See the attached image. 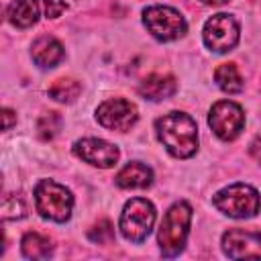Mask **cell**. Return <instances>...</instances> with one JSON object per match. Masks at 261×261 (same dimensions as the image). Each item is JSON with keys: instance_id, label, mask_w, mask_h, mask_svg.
Returning <instances> with one entry per match:
<instances>
[{"instance_id": "cell-2", "label": "cell", "mask_w": 261, "mask_h": 261, "mask_svg": "<svg viewBox=\"0 0 261 261\" xmlns=\"http://www.w3.org/2000/svg\"><path fill=\"white\" fill-rule=\"evenodd\" d=\"M190 220H192V208L188 202H175L165 212L157 234L159 249L165 257H175L181 253L190 232Z\"/></svg>"}, {"instance_id": "cell-7", "label": "cell", "mask_w": 261, "mask_h": 261, "mask_svg": "<svg viewBox=\"0 0 261 261\" xmlns=\"http://www.w3.org/2000/svg\"><path fill=\"white\" fill-rule=\"evenodd\" d=\"M204 43L214 53H226L237 47L239 43V22L224 12L210 16L202 31Z\"/></svg>"}, {"instance_id": "cell-11", "label": "cell", "mask_w": 261, "mask_h": 261, "mask_svg": "<svg viewBox=\"0 0 261 261\" xmlns=\"http://www.w3.org/2000/svg\"><path fill=\"white\" fill-rule=\"evenodd\" d=\"M73 153L90 163V165H96V167H102V169H108L112 165H116L118 157H120V151L116 145L108 143V141H102V139H82V141H75L73 145Z\"/></svg>"}, {"instance_id": "cell-21", "label": "cell", "mask_w": 261, "mask_h": 261, "mask_svg": "<svg viewBox=\"0 0 261 261\" xmlns=\"http://www.w3.org/2000/svg\"><path fill=\"white\" fill-rule=\"evenodd\" d=\"M59 124H61V118L57 116V112H49V114L41 116V120H39V124H37V130H39L41 139L49 141V139H53V137L57 135Z\"/></svg>"}, {"instance_id": "cell-25", "label": "cell", "mask_w": 261, "mask_h": 261, "mask_svg": "<svg viewBox=\"0 0 261 261\" xmlns=\"http://www.w3.org/2000/svg\"><path fill=\"white\" fill-rule=\"evenodd\" d=\"M204 4H224V2H228V0H202Z\"/></svg>"}, {"instance_id": "cell-5", "label": "cell", "mask_w": 261, "mask_h": 261, "mask_svg": "<svg viewBox=\"0 0 261 261\" xmlns=\"http://www.w3.org/2000/svg\"><path fill=\"white\" fill-rule=\"evenodd\" d=\"M155 224V206L145 198H133L124 204L120 214V232L133 243H143Z\"/></svg>"}, {"instance_id": "cell-1", "label": "cell", "mask_w": 261, "mask_h": 261, "mask_svg": "<svg viewBox=\"0 0 261 261\" xmlns=\"http://www.w3.org/2000/svg\"><path fill=\"white\" fill-rule=\"evenodd\" d=\"M157 139L177 159H188L198 151V126L186 112H169L155 120Z\"/></svg>"}, {"instance_id": "cell-12", "label": "cell", "mask_w": 261, "mask_h": 261, "mask_svg": "<svg viewBox=\"0 0 261 261\" xmlns=\"http://www.w3.org/2000/svg\"><path fill=\"white\" fill-rule=\"evenodd\" d=\"M175 90H177V84H175L173 75H169V73H151L139 86V94L145 100H153V102L173 96Z\"/></svg>"}, {"instance_id": "cell-3", "label": "cell", "mask_w": 261, "mask_h": 261, "mask_svg": "<svg viewBox=\"0 0 261 261\" xmlns=\"http://www.w3.org/2000/svg\"><path fill=\"white\" fill-rule=\"evenodd\" d=\"M35 206L43 218L53 222H65L71 216L73 196L65 186L53 179H41L35 188Z\"/></svg>"}, {"instance_id": "cell-22", "label": "cell", "mask_w": 261, "mask_h": 261, "mask_svg": "<svg viewBox=\"0 0 261 261\" xmlns=\"http://www.w3.org/2000/svg\"><path fill=\"white\" fill-rule=\"evenodd\" d=\"M65 8L67 6L63 0H45V16L47 18H57Z\"/></svg>"}, {"instance_id": "cell-15", "label": "cell", "mask_w": 261, "mask_h": 261, "mask_svg": "<svg viewBox=\"0 0 261 261\" xmlns=\"http://www.w3.org/2000/svg\"><path fill=\"white\" fill-rule=\"evenodd\" d=\"M8 20L18 29H29L39 20V2L37 0H16L8 6Z\"/></svg>"}, {"instance_id": "cell-4", "label": "cell", "mask_w": 261, "mask_h": 261, "mask_svg": "<svg viewBox=\"0 0 261 261\" xmlns=\"http://www.w3.org/2000/svg\"><path fill=\"white\" fill-rule=\"evenodd\" d=\"M214 206L230 218H251L261 208L259 192L249 184H232L212 198Z\"/></svg>"}, {"instance_id": "cell-16", "label": "cell", "mask_w": 261, "mask_h": 261, "mask_svg": "<svg viewBox=\"0 0 261 261\" xmlns=\"http://www.w3.org/2000/svg\"><path fill=\"white\" fill-rule=\"evenodd\" d=\"M22 255L29 259H47L53 253V243L49 237H43L39 232H27L22 237Z\"/></svg>"}, {"instance_id": "cell-19", "label": "cell", "mask_w": 261, "mask_h": 261, "mask_svg": "<svg viewBox=\"0 0 261 261\" xmlns=\"http://www.w3.org/2000/svg\"><path fill=\"white\" fill-rule=\"evenodd\" d=\"M88 239L92 243H98V245H108L114 241V228H112V222L106 220V218H100L90 230H88Z\"/></svg>"}, {"instance_id": "cell-14", "label": "cell", "mask_w": 261, "mask_h": 261, "mask_svg": "<svg viewBox=\"0 0 261 261\" xmlns=\"http://www.w3.org/2000/svg\"><path fill=\"white\" fill-rule=\"evenodd\" d=\"M116 179V186L118 188H124V190H143V188H149L151 181H153V171L139 163V161H130L128 165H124L118 175L114 177Z\"/></svg>"}, {"instance_id": "cell-20", "label": "cell", "mask_w": 261, "mask_h": 261, "mask_svg": "<svg viewBox=\"0 0 261 261\" xmlns=\"http://www.w3.org/2000/svg\"><path fill=\"white\" fill-rule=\"evenodd\" d=\"M24 214H27V206L18 196H4V202H2V218L4 220L22 218Z\"/></svg>"}, {"instance_id": "cell-10", "label": "cell", "mask_w": 261, "mask_h": 261, "mask_svg": "<svg viewBox=\"0 0 261 261\" xmlns=\"http://www.w3.org/2000/svg\"><path fill=\"white\" fill-rule=\"evenodd\" d=\"M222 249L230 259H261V232L230 228L222 234Z\"/></svg>"}, {"instance_id": "cell-13", "label": "cell", "mask_w": 261, "mask_h": 261, "mask_svg": "<svg viewBox=\"0 0 261 261\" xmlns=\"http://www.w3.org/2000/svg\"><path fill=\"white\" fill-rule=\"evenodd\" d=\"M31 55L35 59V63L39 67H55L65 51H63V45L55 39V37H39L35 43H33V49H31Z\"/></svg>"}, {"instance_id": "cell-17", "label": "cell", "mask_w": 261, "mask_h": 261, "mask_svg": "<svg viewBox=\"0 0 261 261\" xmlns=\"http://www.w3.org/2000/svg\"><path fill=\"white\" fill-rule=\"evenodd\" d=\"M214 80H216L218 88L226 94H237L243 90V77H241L234 63H222L214 71Z\"/></svg>"}, {"instance_id": "cell-8", "label": "cell", "mask_w": 261, "mask_h": 261, "mask_svg": "<svg viewBox=\"0 0 261 261\" xmlns=\"http://www.w3.org/2000/svg\"><path fill=\"white\" fill-rule=\"evenodd\" d=\"M208 124L222 141H234L245 126V112L230 100H220L210 108Z\"/></svg>"}, {"instance_id": "cell-23", "label": "cell", "mask_w": 261, "mask_h": 261, "mask_svg": "<svg viewBox=\"0 0 261 261\" xmlns=\"http://www.w3.org/2000/svg\"><path fill=\"white\" fill-rule=\"evenodd\" d=\"M2 118H4V122H2V128H4V130H8V128L16 122V114H14L10 108H4V110H2Z\"/></svg>"}, {"instance_id": "cell-6", "label": "cell", "mask_w": 261, "mask_h": 261, "mask_svg": "<svg viewBox=\"0 0 261 261\" xmlns=\"http://www.w3.org/2000/svg\"><path fill=\"white\" fill-rule=\"evenodd\" d=\"M143 22L147 31L159 41H175L186 35V18L171 6H149L143 10Z\"/></svg>"}, {"instance_id": "cell-9", "label": "cell", "mask_w": 261, "mask_h": 261, "mask_svg": "<svg viewBox=\"0 0 261 261\" xmlns=\"http://www.w3.org/2000/svg\"><path fill=\"white\" fill-rule=\"evenodd\" d=\"M139 118L137 106L124 98H110L106 102H102L96 110V120L110 130H128L135 126Z\"/></svg>"}, {"instance_id": "cell-18", "label": "cell", "mask_w": 261, "mask_h": 261, "mask_svg": "<svg viewBox=\"0 0 261 261\" xmlns=\"http://www.w3.org/2000/svg\"><path fill=\"white\" fill-rule=\"evenodd\" d=\"M82 92V86L80 82L71 80V77H59L53 82V86L49 88V96L57 102H63V104H69L73 102Z\"/></svg>"}, {"instance_id": "cell-24", "label": "cell", "mask_w": 261, "mask_h": 261, "mask_svg": "<svg viewBox=\"0 0 261 261\" xmlns=\"http://www.w3.org/2000/svg\"><path fill=\"white\" fill-rule=\"evenodd\" d=\"M249 153L253 155V159H255V161H259V163H261V137H259V139H255V141L251 143Z\"/></svg>"}]
</instances>
